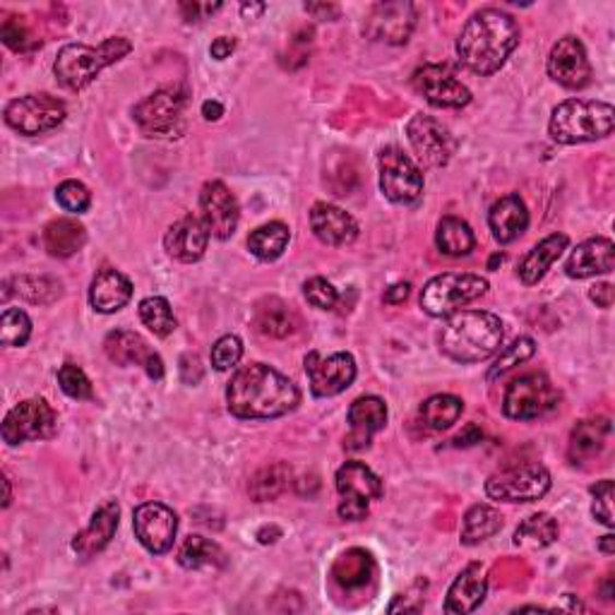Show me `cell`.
<instances>
[{"mask_svg": "<svg viewBox=\"0 0 615 615\" xmlns=\"http://www.w3.org/2000/svg\"><path fill=\"white\" fill-rule=\"evenodd\" d=\"M300 402L296 385L264 364L240 368L226 388L228 412L236 418H280Z\"/></svg>", "mask_w": 615, "mask_h": 615, "instance_id": "obj_1", "label": "cell"}, {"mask_svg": "<svg viewBox=\"0 0 615 615\" xmlns=\"http://www.w3.org/2000/svg\"><path fill=\"white\" fill-rule=\"evenodd\" d=\"M520 44V24L496 8L474 12L457 39V56L481 78L498 72Z\"/></svg>", "mask_w": 615, "mask_h": 615, "instance_id": "obj_2", "label": "cell"}, {"mask_svg": "<svg viewBox=\"0 0 615 615\" xmlns=\"http://www.w3.org/2000/svg\"><path fill=\"white\" fill-rule=\"evenodd\" d=\"M502 340V320L486 310L452 312L438 334L440 352L457 364H481L498 352Z\"/></svg>", "mask_w": 615, "mask_h": 615, "instance_id": "obj_3", "label": "cell"}, {"mask_svg": "<svg viewBox=\"0 0 615 615\" xmlns=\"http://www.w3.org/2000/svg\"><path fill=\"white\" fill-rule=\"evenodd\" d=\"M130 51L132 44L123 39V36H111V39L102 42L99 46L68 44L60 48L54 72L66 90L80 92L92 84L106 66H114L116 60L128 56Z\"/></svg>", "mask_w": 615, "mask_h": 615, "instance_id": "obj_4", "label": "cell"}, {"mask_svg": "<svg viewBox=\"0 0 615 615\" xmlns=\"http://www.w3.org/2000/svg\"><path fill=\"white\" fill-rule=\"evenodd\" d=\"M613 106L606 102L570 99L556 106L548 132L560 144H580L604 140L613 132Z\"/></svg>", "mask_w": 615, "mask_h": 615, "instance_id": "obj_5", "label": "cell"}, {"mask_svg": "<svg viewBox=\"0 0 615 615\" xmlns=\"http://www.w3.org/2000/svg\"><path fill=\"white\" fill-rule=\"evenodd\" d=\"M488 292V282L478 274L445 272L433 280L421 292V308L433 318H448L462 306L472 304Z\"/></svg>", "mask_w": 615, "mask_h": 615, "instance_id": "obj_6", "label": "cell"}, {"mask_svg": "<svg viewBox=\"0 0 615 615\" xmlns=\"http://www.w3.org/2000/svg\"><path fill=\"white\" fill-rule=\"evenodd\" d=\"M551 488V474L541 464L512 466L493 474L486 481V493L490 500L500 502H534L544 498Z\"/></svg>", "mask_w": 615, "mask_h": 615, "instance_id": "obj_7", "label": "cell"}, {"mask_svg": "<svg viewBox=\"0 0 615 615\" xmlns=\"http://www.w3.org/2000/svg\"><path fill=\"white\" fill-rule=\"evenodd\" d=\"M66 120V104L51 94H27L5 106V123L22 135H44Z\"/></svg>", "mask_w": 615, "mask_h": 615, "instance_id": "obj_8", "label": "cell"}, {"mask_svg": "<svg viewBox=\"0 0 615 615\" xmlns=\"http://www.w3.org/2000/svg\"><path fill=\"white\" fill-rule=\"evenodd\" d=\"M336 490H340V517L348 522H358L368 515L370 500L382 496V481L370 472L366 464L346 462L336 472Z\"/></svg>", "mask_w": 615, "mask_h": 615, "instance_id": "obj_9", "label": "cell"}, {"mask_svg": "<svg viewBox=\"0 0 615 615\" xmlns=\"http://www.w3.org/2000/svg\"><path fill=\"white\" fill-rule=\"evenodd\" d=\"M188 102V94L184 87H164L150 94L135 106V120L140 128L150 135L168 138L174 132L184 130V108Z\"/></svg>", "mask_w": 615, "mask_h": 615, "instance_id": "obj_10", "label": "cell"}, {"mask_svg": "<svg viewBox=\"0 0 615 615\" xmlns=\"http://www.w3.org/2000/svg\"><path fill=\"white\" fill-rule=\"evenodd\" d=\"M380 190L397 204L416 202L424 192V174L400 147H385L378 156Z\"/></svg>", "mask_w": 615, "mask_h": 615, "instance_id": "obj_11", "label": "cell"}, {"mask_svg": "<svg viewBox=\"0 0 615 615\" xmlns=\"http://www.w3.org/2000/svg\"><path fill=\"white\" fill-rule=\"evenodd\" d=\"M558 404V392L544 376L517 378L502 400V412L515 421H532L553 412Z\"/></svg>", "mask_w": 615, "mask_h": 615, "instance_id": "obj_12", "label": "cell"}, {"mask_svg": "<svg viewBox=\"0 0 615 615\" xmlns=\"http://www.w3.org/2000/svg\"><path fill=\"white\" fill-rule=\"evenodd\" d=\"M58 428V418L44 400H27L10 409L3 421V440L8 445H20L27 440L51 438Z\"/></svg>", "mask_w": 615, "mask_h": 615, "instance_id": "obj_13", "label": "cell"}, {"mask_svg": "<svg viewBox=\"0 0 615 615\" xmlns=\"http://www.w3.org/2000/svg\"><path fill=\"white\" fill-rule=\"evenodd\" d=\"M132 529L144 548L154 556H164L174 548L178 517L164 502H142L132 515Z\"/></svg>", "mask_w": 615, "mask_h": 615, "instance_id": "obj_14", "label": "cell"}, {"mask_svg": "<svg viewBox=\"0 0 615 615\" xmlns=\"http://www.w3.org/2000/svg\"><path fill=\"white\" fill-rule=\"evenodd\" d=\"M306 372L310 392L316 397H334L356 380V360L352 354L322 356L312 352L306 356Z\"/></svg>", "mask_w": 615, "mask_h": 615, "instance_id": "obj_15", "label": "cell"}, {"mask_svg": "<svg viewBox=\"0 0 615 615\" xmlns=\"http://www.w3.org/2000/svg\"><path fill=\"white\" fill-rule=\"evenodd\" d=\"M406 135L416 156L426 166H445L454 154V140L450 130L445 128L440 120L416 114L406 126Z\"/></svg>", "mask_w": 615, "mask_h": 615, "instance_id": "obj_16", "label": "cell"}, {"mask_svg": "<svg viewBox=\"0 0 615 615\" xmlns=\"http://www.w3.org/2000/svg\"><path fill=\"white\" fill-rule=\"evenodd\" d=\"M548 75L568 90H584L592 82V66L584 51V44L577 36H563L551 48L548 56Z\"/></svg>", "mask_w": 615, "mask_h": 615, "instance_id": "obj_17", "label": "cell"}, {"mask_svg": "<svg viewBox=\"0 0 615 615\" xmlns=\"http://www.w3.org/2000/svg\"><path fill=\"white\" fill-rule=\"evenodd\" d=\"M202 222L214 238H232L238 226V202L222 180H210L200 192Z\"/></svg>", "mask_w": 615, "mask_h": 615, "instance_id": "obj_18", "label": "cell"}, {"mask_svg": "<svg viewBox=\"0 0 615 615\" xmlns=\"http://www.w3.org/2000/svg\"><path fill=\"white\" fill-rule=\"evenodd\" d=\"M416 24V8L412 3H380L370 10L366 34L385 44H406Z\"/></svg>", "mask_w": 615, "mask_h": 615, "instance_id": "obj_19", "label": "cell"}, {"mask_svg": "<svg viewBox=\"0 0 615 615\" xmlns=\"http://www.w3.org/2000/svg\"><path fill=\"white\" fill-rule=\"evenodd\" d=\"M106 356L114 360L116 366H132L138 364L152 380H162L164 378V360L159 354H154L150 344L142 340L140 334L128 332V330H116L106 336L104 342Z\"/></svg>", "mask_w": 615, "mask_h": 615, "instance_id": "obj_20", "label": "cell"}, {"mask_svg": "<svg viewBox=\"0 0 615 615\" xmlns=\"http://www.w3.org/2000/svg\"><path fill=\"white\" fill-rule=\"evenodd\" d=\"M416 90L426 96L433 106L440 108H462L472 102V92L457 80L452 72L440 66H424L414 75Z\"/></svg>", "mask_w": 615, "mask_h": 615, "instance_id": "obj_21", "label": "cell"}, {"mask_svg": "<svg viewBox=\"0 0 615 615\" xmlns=\"http://www.w3.org/2000/svg\"><path fill=\"white\" fill-rule=\"evenodd\" d=\"M388 424V406L380 397H358V400L348 406V426L352 433L346 438L348 450H366L372 436L380 433Z\"/></svg>", "mask_w": 615, "mask_h": 615, "instance_id": "obj_22", "label": "cell"}, {"mask_svg": "<svg viewBox=\"0 0 615 615\" xmlns=\"http://www.w3.org/2000/svg\"><path fill=\"white\" fill-rule=\"evenodd\" d=\"M210 244V232L198 216H184L164 236L166 252L180 262H198Z\"/></svg>", "mask_w": 615, "mask_h": 615, "instance_id": "obj_23", "label": "cell"}, {"mask_svg": "<svg viewBox=\"0 0 615 615\" xmlns=\"http://www.w3.org/2000/svg\"><path fill=\"white\" fill-rule=\"evenodd\" d=\"M310 228H312V234L322 240V244L334 246V248L354 244L358 236V224L354 216L328 202L312 204Z\"/></svg>", "mask_w": 615, "mask_h": 615, "instance_id": "obj_24", "label": "cell"}, {"mask_svg": "<svg viewBox=\"0 0 615 615\" xmlns=\"http://www.w3.org/2000/svg\"><path fill=\"white\" fill-rule=\"evenodd\" d=\"M118 517H120V508L116 500H106L104 505H99L96 512L92 515L90 527L72 539V551H75L82 560H90L96 556V553H102L108 544H111V539L118 529Z\"/></svg>", "mask_w": 615, "mask_h": 615, "instance_id": "obj_25", "label": "cell"}, {"mask_svg": "<svg viewBox=\"0 0 615 615\" xmlns=\"http://www.w3.org/2000/svg\"><path fill=\"white\" fill-rule=\"evenodd\" d=\"M615 264V246L611 238H589L572 250L565 272L572 280H589L596 274H608Z\"/></svg>", "mask_w": 615, "mask_h": 615, "instance_id": "obj_26", "label": "cell"}, {"mask_svg": "<svg viewBox=\"0 0 615 615\" xmlns=\"http://www.w3.org/2000/svg\"><path fill=\"white\" fill-rule=\"evenodd\" d=\"M488 592V580H486V570L484 565L472 563L469 568H464L457 577L454 584L450 587L448 599H445V613H472L476 611L481 604H484Z\"/></svg>", "mask_w": 615, "mask_h": 615, "instance_id": "obj_27", "label": "cell"}, {"mask_svg": "<svg viewBox=\"0 0 615 615\" xmlns=\"http://www.w3.org/2000/svg\"><path fill=\"white\" fill-rule=\"evenodd\" d=\"M488 224L493 238H496L498 244H512V240L520 238L529 226L527 204L522 202L520 196L500 198L488 212Z\"/></svg>", "mask_w": 615, "mask_h": 615, "instance_id": "obj_28", "label": "cell"}, {"mask_svg": "<svg viewBox=\"0 0 615 615\" xmlns=\"http://www.w3.org/2000/svg\"><path fill=\"white\" fill-rule=\"evenodd\" d=\"M132 298V284L126 274L118 270L106 268L92 280L90 286V304L96 312H118L120 308L128 306Z\"/></svg>", "mask_w": 615, "mask_h": 615, "instance_id": "obj_29", "label": "cell"}, {"mask_svg": "<svg viewBox=\"0 0 615 615\" xmlns=\"http://www.w3.org/2000/svg\"><path fill=\"white\" fill-rule=\"evenodd\" d=\"M611 436V421L599 416V418H587L580 421L572 428L570 445H568V457L572 464H584L592 462L606 448V440Z\"/></svg>", "mask_w": 615, "mask_h": 615, "instance_id": "obj_30", "label": "cell"}, {"mask_svg": "<svg viewBox=\"0 0 615 615\" xmlns=\"http://www.w3.org/2000/svg\"><path fill=\"white\" fill-rule=\"evenodd\" d=\"M252 324H256V330L264 336H272V340H286V336H292L298 324L300 318L296 316V310L284 304L282 298H262L260 304L256 306V316H252Z\"/></svg>", "mask_w": 615, "mask_h": 615, "instance_id": "obj_31", "label": "cell"}, {"mask_svg": "<svg viewBox=\"0 0 615 615\" xmlns=\"http://www.w3.org/2000/svg\"><path fill=\"white\" fill-rule=\"evenodd\" d=\"M568 244H570V238L565 234H551L548 238L541 240V244L529 250L524 260L520 262V270H517L520 272V280L527 286L536 284L541 276L551 270V264L563 256V250L568 248Z\"/></svg>", "mask_w": 615, "mask_h": 615, "instance_id": "obj_32", "label": "cell"}, {"mask_svg": "<svg viewBox=\"0 0 615 615\" xmlns=\"http://www.w3.org/2000/svg\"><path fill=\"white\" fill-rule=\"evenodd\" d=\"M87 244V232L78 220H54L44 228V246L54 258H70Z\"/></svg>", "mask_w": 615, "mask_h": 615, "instance_id": "obj_33", "label": "cell"}, {"mask_svg": "<svg viewBox=\"0 0 615 615\" xmlns=\"http://www.w3.org/2000/svg\"><path fill=\"white\" fill-rule=\"evenodd\" d=\"M10 294H15L24 300H29V304L36 306H48L63 296V286H60L58 280H51V276H29V274H22L15 276V280H10L5 284V298Z\"/></svg>", "mask_w": 615, "mask_h": 615, "instance_id": "obj_34", "label": "cell"}, {"mask_svg": "<svg viewBox=\"0 0 615 615\" xmlns=\"http://www.w3.org/2000/svg\"><path fill=\"white\" fill-rule=\"evenodd\" d=\"M288 238H292V232H288L286 224L270 222V224L256 228V232L248 236V250L256 258H260L264 262H272L284 256Z\"/></svg>", "mask_w": 615, "mask_h": 615, "instance_id": "obj_35", "label": "cell"}, {"mask_svg": "<svg viewBox=\"0 0 615 615\" xmlns=\"http://www.w3.org/2000/svg\"><path fill=\"white\" fill-rule=\"evenodd\" d=\"M436 244L445 256L462 258L474 250L476 238H474L472 226H469L466 222L457 220V216H445V220L438 224Z\"/></svg>", "mask_w": 615, "mask_h": 615, "instance_id": "obj_36", "label": "cell"}, {"mask_svg": "<svg viewBox=\"0 0 615 615\" xmlns=\"http://www.w3.org/2000/svg\"><path fill=\"white\" fill-rule=\"evenodd\" d=\"M292 484V466L286 462H276L272 466H264L250 478L248 493L256 502H270L280 498L282 493Z\"/></svg>", "mask_w": 615, "mask_h": 615, "instance_id": "obj_37", "label": "cell"}, {"mask_svg": "<svg viewBox=\"0 0 615 615\" xmlns=\"http://www.w3.org/2000/svg\"><path fill=\"white\" fill-rule=\"evenodd\" d=\"M500 529H502V515L496 508H490V505H474V508L464 515L462 544L476 546L481 541L496 536Z\"/></svg>", "mask_w": 615, "mask_h": 615, "instance_id": "obj_38", "label": "cell"}, {"mask_svg": "<svg viewBox=\"0 0 615 615\" xmlns=\"http://www.w3.org/2000/svg\"><path fill=\"white\" fill-rule=\"evenodd\" d=\"M462 412H464V402L454 394H436L418 409L421 421H424L430 430H448L460 421Z\"/></svg>", "mask_w": 615, "mask_h": 615, "instance_id": "obj_39", "label": "cell"}, {"mask_svg": "<svg viewBox=\"0 0 615 615\" xmlns=\"http://www.w3.org/2000/svg\"><path fill=\"white\" fill-rule=\"evenodd\" d=\"M178 563L186 570H204V568H222L226 563L224 551L214 541L204 536H190L178 551Z\"/></svg>", "mask_w": 615, "mask_h": 615, "instance_id": "obj_40", "label": "cell"}, {"mask_svg": "<svg viewBox=\"0 0 615 615\" xmlns=\"http://www.w3.org/2000/svg\"><path fill=\"white\" fill-rule=\"evenodd\" d=\"M558 539V522L551 515L539 512L524 520L515 532V546H522L529 551L546 548Z\"/></svg>", "mask_w": 615, "mask_h": 615, "instance_id": "obj_41", "label": "cell"}, {"mask_svg": "<svg viewBox=\"0 0 615 615\" xmlns=\"http://www.w3.org/2000/svg\"><path fill=\"white\" fill-rule=\"evenodd\" d=\"M372 570V560L368 553L364 551H348L340 558L334 568V577L336 582L346 589H354V587H364L368 582Z\"/></svg>", "mask_w": 615, "mask_h": 615, "instance_id": "obj_42", "label": "cell"}, {"mask_svg": "<svg viewBox=\"0 0 615 615\" xmlns=\"http://www.w3.org/2000/svg\"><path fill=\"white\" fill-rule=\"evenodd\" d=\"M140 320L144 322V328L154 332L156 336H168L176 330L174 310H172V306H168V300L162 296H152V298L142 300Z\"/></svg>", "mask_w": 615, "mask_h": 615, "instance_id": "obj_43", "label": "cell"}, {"mask_svg": "<svg viewBox=\"0 0 615 615\" xmlns=\"http://www.w3.org/2000/svg\"><path fill=\"white\" fill-rule=\"evenodd\" d=\"M32 336V320L20 308H5L0 318V342L5 346H24Z\"/></svg>", "mask_w": 615, "mask_h": 615, "instance_id": "obj_44", "label": "cell"}, {"mask_svg": "<svg viewBox=\"0 0 615 615\" xmlns=\"http://www.w3.org/2000/svg\"><path fill=\"white\" fill-rule=\"evenodd\" d=\"M534 352H536L534 340H529V336H520V340H515L510 346L502 348L500 356L496 358V364L490 366L488 380H496V378L505 376L508 370H512L515 366L527 364V360L534 356Z\"/></svg>", "mask_w": 615, "mask_h": 615, "instance_id": "obj_45", "label": "cell"}, {"mask_svg": "<svg viewBox=\"0 0 615 615\" xmlns=\"http://www.w3.org/2000/svg\"><path fill=\"white\" fill-rule=\"evenodd\" d=\"M56 200L66 212L82 214L90 210L92 196H90L87 186L80 184V180H63V184H60L56 190Z\"/></svg>", "mask_w": 615, "mask_h": 615, "instance_id": "obj_46", "label": "cell"}, {"mask_svg": "<svg viewBox=\"0 0 615 615\" xmlns=\"http://www.w3.org/2000/svg\"><path fill=\"white\" fill-rule=\"evenodd\" d=\"M58 385L68 397H72V400H92L94 397L90 378L84 376L82 368L72 366V364H66L58 370Z\"/></svg>", "mask_w": 615, "mask_h": 615, "instance_id": "obj_47", "label": "cell"}, {"mask_svg": "<svg viewBox=\"0 0 615 615\" xmlns=\"http://www.w3.org/2000/svg\"><path fill=\"white\" fill-rule=\"evenodd\" d=\"M240 356H244V342H240L236 334H226L212 346V366L216 370L234 368Z\"/></svg>", "mask_w": 615, "mask_h": 615, "instance_id": "obj_48", "label": "cell"}, {"mask_svg": "<svg viewBox=\"0 0 615 615\" xmlns=\"http://www.w3.org/2000/svg\"><path fill=\"white\" fill-rule=\"evenodd\" d=\"M304 294L308 298V304L320 310H332L336 306V300H340L336 288L328 280H322V276H312V280H308L304 284Z\"/></svg>", "mask_w": 615, "mask_h": 615, "instance_id": "obj_49", "label": "cell"}, {"mask_svg": "<svg viewBox=\"0 0 615 615\" xmlns=\"http://www.w3.org/2000/svg\"><path fill=\"white\" fill-rule=\"evenodd\" d=\"M592 496H594V505H592V512L601 524L613 527V481L604 478L599 481V484L592 488Z\"/></svg>", "mask_w": 615, "mask_h": 615, "instance_id": "obj_50", "label": "cell"}, {"mask_svg": "<svg viewBox=\"0 0 615 615\" xmlns=\"http://www.w3.org/2000/svg\"><path fill=\"white\" fill-rule=\"evenodd\" d=\"M3 42L12 48V51H24L29 44V32L20 17H10L3 22Z\"/></svg>", "mask_w": 615, "mask_h": 615, "instance_id": "obj_51", "label": "cell"}, {"mask_svg": "<svg viewBox=\"0 0 615 615\" xmlns=\"http://www.w3.org/2000/svg\"><path fill=\"white\" fill-rule=\"evenodd\" d=\"M220 8H222L220 3H214V5H210V3L208 5H202V3H184V5H180V12H184L188 22H198L204 15H210V12L220 10Z\"/></svg>", "mask_w": 615, "mask_h": 615, "instance_id": "obj_52", "label": "cell"}, {"mask_svg": "<svg viewBox=\"0 0 615 615\" xmlns=\"http://www.w3.org/2000/svg\"><path fill=\"white\" fill-rule=\"evenodd\" d=\"M412 294V284L409 282H400V284H392L388 292H385V304L390 306H400Z\"/></svg>", "mask_w": 615, "mask_h": 615, "instance_id": "obj_53", "label": "cell"}, {"mask_svg": "<svg viewBox=\"0 0 615 615\" xmlns=\"http://www.w3.org/2000/svg\"><path fill=\"white\" fill-rule=\"evenodd\" d=\"M589 298H592L599 308H611L613 306V286L606 282L596 284V286H592V292H589Z\"/></svg>", "mask_w": 615, "mask_h": 615, "instance_id": "obj_54", "label": "cell"}, {"mask_svg": "<svg viewBox=\"0 0 615 615\" xmlns=\"http://www.w3.org/2000/svg\"><path fill=\"white\" fill-rule=\"evenodd\" d=\"M234 48H236V42L232 39V36H220V39L212 42L210 54L216 60H224V58H228V56L234 54Z\"/></svg>", "mask_w": 615, "mask_h": 615, "instance_id": "obj_55", "label": "cell"}, {"mask_svg": "<svg viewBox=\"0 0 615 615\" xmlns=\"http://www.w3.org/2000/svg\"><path fill=\"white\" fill-rule=\"evenodd\" d=\"M306 10L310 12V15H316V17H328V20H336L340 17V8L336 5H324V3H316V5H306Z\"/></svg>", "mask_w": 615, "mask_h": 615, "instance_id": "obj_56", "label": "cell"}, {"mask_svg": "<svg viewBox=\"0 0 615 615\" xmlns=\"http://www.w3.org/2000/svg\"><path fill=\"white\" fill-rule=\"evenodd\" d=\"M202 116L208 120H220L224 116V106L220 102H204L202 104Z\"/></svg>", "mask_w": 615, "mask_h": 615, "instance_id": "obj_57", "label": "cell"}, {"mask_svg": "<svg viewBox=\"0 0 615 615\" xmlns=\"http://www.w3.org/2000/svg\"><path fill=\"white\" fill-rule=\"evenodd\" d=\"M613 544H615V539H613V536L608 534V536L601 539L599 548H601V551H604V553H606V556H613V551H615V546H613Z\"/></svg>", "mask_w": 615, "mask_h": 615, "instance_id": "obj_58", "label": "cell"}, {"mask_svg": "<svg viewBox=\"0 0 615 615\" xmlns=\"http://www.w3.org/2000/svg\"><path fill=\"white\" fill-rule=\"evenodd\" d=\"M262 10H264V5H244V8H240V12H244L246 17L258 15V12H262Z\"/></svg>", "mask_w": 615, "mask_h": 615, "instance_id": "obj_59", "label": "cell"}, {"mask_svg": "<svg viewBox=\"0 0 615 615\" xmlns=\"http://www.w3.org/2000/svg\"><path fill=\"white\" fill-rule=\"evenodd\" d=\"M498 262H502V256H496V258H493V260H490V270H493V268H496V264H498Z\"/></svg>", "mask_w": 615, "mask_h": 615, "instance_id": "obj_60", "label": "cell"}]
</instances>
